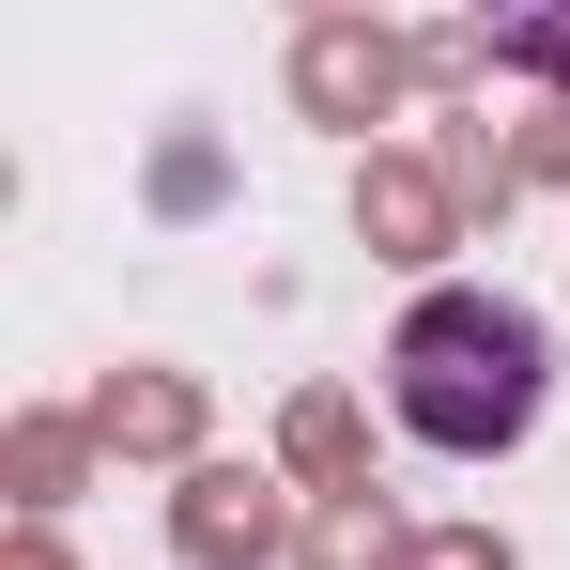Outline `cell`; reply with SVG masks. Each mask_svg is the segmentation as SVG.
<instances>
[{"label":"cell","mask_w":570,"mask_h":570,"mask_svg":"<svg viewBox=\"0 0 570 570\" xmlns=\"http://www.w3.org/2000/svg\"><path fill=\"white\" fill-rule=\"evenodd\" d=\"M540 401H556V324L524 308V293H416L401 308V340H385V416L416 432V448H448V463H493V448H524L540 432Z\"/></svg>","instance_id":"6da1fadb"}]
</instances>
